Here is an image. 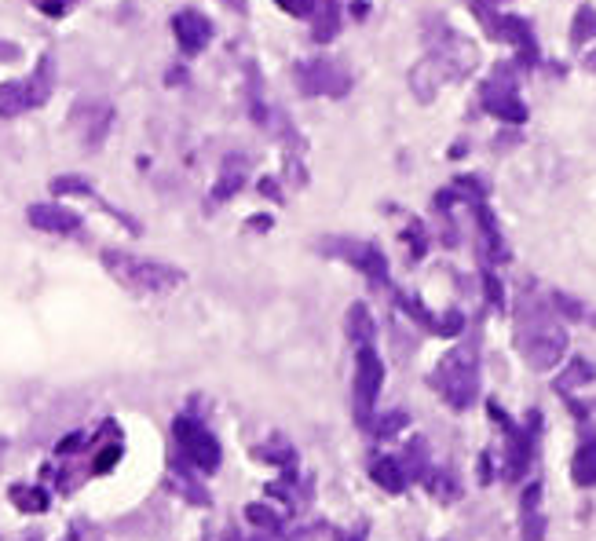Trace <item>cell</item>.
Returning a JSON list of instances; mask_svg holds the SVG:
<instances>
[{"label": "cell", "mask_w": 596, "mask_h": 541, "mask_svg": "<svg viewBox=\"0 0 596 541\" xmlns=\"http://www.w3.org/2000/svg\"><path fill=\"white\" fill-rule=\"evenodd\" d=\"M341 541H362V534H348V538H341Z\"/></svg>", "instance_id": "cell-28"}, {"label": "cell", "mask_w": 596, "mask_h": 541, "mask_svg": "<svg viewBox=\"0 0 596 541\" xmlns=\"http://www.w3.org/2000/svg\"><path fill=\"white\" fill-rule=\"evenodd\" d=\"M538 435H542V414H538V410L527 414V421H523L520 428L509 425V465H505V479L520 483V479L527 476V468H531L534 461V450H538Z\"/></svg>", "instance_id": "cell-6"}, {"label": "cell", "mask_w": 596, "mask_h": 541, "mask_svg": "<svg viewBox=\"0 0 596 541\" xmlns=\"http://www.w3.org/2000/svg\"><path fill=\"white\" fill-rule=\"evenodd\" d=\"M11 501L19 505L22 512H44L48 509V498H44L41 490H22V487H15L11 490Z\"/></svg>", "instance_id": "cell-20"}, {"label": "cell", "mask_w": 596, "mask_h": 541, "mask_svg": "<svg viewBox=\"0 0 596 541\" xmlns=\"http://www.w3.org/2000/svg\"><path fill=\"white\" fill-rule=\"evenodd\" d=\"M26 220H30L37 231H52V234H74L77 227H81V216L63 209V205H52V202L30 205Z\"/></svg>", "instance_id": "cell-9"}, {"label": "cell", "mask_w": 596, "mask_h": 541, "mask_svg": "<svg viewBox=\"0 0 596 541\" xmlns=\"http://www.w3.org/2000/svg\"><path fill=\"white\" fill-rule=\"evenodd\" d=\"M103 267L118 278L121 286L132 293H169L183 282V271L161 260H147V256H132L121 249H107L103 253Z\"/></svg>", "instance_id": "cell-2"}, {"label": "cell", "mask_w": 596, "mask_h": 541, "mask_svg": "<svg viewBox=\"0 0 596 541\" xmlns=\"http://www.w3.org/2000/svg\"><path fill=\"white\" fill-rule=\"evenodd\" d=\"M494 479V468H490V454L479 457V483H490Z\"/></svg>", "instance_id": "cell-25"}, {"label": "cell", "mask_w": 596, "mask_h": 541, "mask_svg": "<svg viewBox=\"0 0 596 541\" xmlns=\"http://www.w3.org/2000/svg\"><path fill=\"white\" fill-rule=\"evenodd\" d=\"M172 435H176V450H180V457L187 465H194L198 472H216V465H220V443H216V435L209 428L191 421V417H180L172 425Z\"/></svg>", "instance_id": "cell-4"}, {"label": "cell", "mask_w": 596, "mask_h": 541, "mask_svg": "<svg viewBox=\"0 0 596 541\" xmlns=\"http://www.w3.org/2000/svg\"><path fill=\"white\" fill-rule=\"evenodd\" d=\"M596 37V11L593 8H582L575 15V26H571V41L575 44H586Z\"/></svg>", "instance_id": "cell-19"}, {"label": "cell", "mask_w": 596, "mask_h": 541, "mask_svg": "<svg viewBox=\"0 0 596 541\" xmlns=\"http://www.w3.org/2000/svg\"><path fill=\"white\" fill-rule=\"evenodd\" d=\"M403 425H406V414H388V417L381 421V425H377V435H381V439H388V435L399 432Z\"/></svg>", "instance_id": "cell-23"}, {"label": "cell", "mask_w": 596, "mask_h": 541, "mask_svg": "<svg viewBox=\"0 0 596 541\" xmlns=\"http://www.w3.org/2000/svg\"><path fill=\"white\" fill-rule=\"evenodd\" d=\"M476 216H479V245H483V256L494 260V264H501V260L509 256V249H505V238H501L498 223H494V216H490L483 205L476 209Z\"/></svg>", "instance_id": "cell-16"}, {"label": "cell", "mask_w": 596, "mask_h": 541, "mask_svg": "<svg viewBox=\"0 0 596 541\" xmlns=\"http://www.w3.org/2000/svg\"><path fill=\"white\" fill-rule=\"evenodd\" d=\"M15 55H19V52H15L11 44H0V59H15Z\"/></svg>", "instance_id": "cell-26"}, {"label": "cell", "mask_w": 596, "mask_h": 541, "mask_svg": "<svg viewBox=\"0 0 596 541\" xmlns=\"http://www.w3.org/2000/svg\"><path fill=\"white\" fill-rule=\"evenodd\" d=\"M381 384H384L381 355H377L370 344H362L359 359H355V421H359V425H366L373 417V403H377V395H381Z\"/></svg>", "instance_id": "cell-5"}, {"label": "cell", "mask_w": 596, "mask_h": 541, "mask_svg": "<svg viewBox=\"0 0 596 541\" xmlns=\"http://www.w3.org/2000/svg\"><path fill=\"white\" fill-rule=\"evenodd\" d=\"M66 541H77V538H66Z\"/></svg>", "instance_id": "cell-29"}, {"label": "cell", "mask_w": 596, "mask_h": 541, "mask_svg": "<svg viewBox=\"0 0 596 541\" xmlns=\"http://www.w3.org/2000/svg\"><path fill=\"white\" fill-rule=\"evenodd\" d=\"M586 66H589V70H596V52L586 55Z\"/></svg>", "instance_id": "cell-27"}, {"label": "cell", "mask_w": 596, "mask_h": 541, "mask_svg": "<svg viewBox=\"0 0 596 541\" xmlns=\"http://www.w3.org/2000/svg\"><path fill=\"white\" fill-rule=\"evenodd\" d=\"M571 479L578 487H596V435H582V443L571 457Z\"/></svg>", "instance_id": "cell-14"}, {"label": "cell", "mask_w": 596, "mask_h": 541, "mask_svg": "<svg viewBox=\"0 0 596 541\" xmlns=\"http://www.w3.org/2000/svg\"><path fill=\"white\" fill-rule=\"evenodd\" d=\"M172 30H176V41L183 44V52H202L205 41L213 37V22L198 15V11H180L172 19Z\"/></svg>", "instance_id": "cell-10"}, {"label": "cell", "mask_w": 596, "mask_h": 541, "mask_svg": "<svg viewBox=\"0 0 596 541\" xmlns=\"http://www.w3.org/2000/svg\"><path fill=\"white\" fill-rule=\"evenodd\" d=\"M520 534L523 541H545V520H542V483H531L520 498Z\"/></svg>", "instance_id": "cell-11"}, {"label": "cell", "mask_w": 596, "mask_h": 541, "mask_svg": "<svg viewBox=\"0 0 596 541\" xmlns=\"http://www.w3.org/2000/svg\"><path fill=\"white\" fill-rule=\"evenodd\" d=\"M300 85L311 96H341L344 88H348V77L330 59H311V63L300 66Z\"/></svg>", "instance_id": "cell-8"}, {"label": "cell", "mask_w": 596, "mask_h": 541, "mask_svg": "<svg viewBox=\"0 0 596 541\" xmlns=\"http://www.w3.org/2000/svg\"><path fill=\"white\" fill-rule=\"evenodd\" d=\"M428 483H432V490H436L439 498H458L461 494V487H458V479H450V476H443V472H439V476H425Z\"/></svg>", "instance_id": "cell-21"}, {"label": "cell", "mask_w": 596, "mask_h": 541, "mask_svg": "<svg viewBox=\"0 0 596 541\" xmlns=\"http://www.w3.org/2000/svg\"><path fill=\"white\" fill-rule=\"evenodd\" d=\"M341 256H348L359 271H366V275L373 278V282H384L388 278V264H384V256L373 249V245H359V242H341V249H337Z\"/></svg>", "instance_id": "cell-13"}, {"label": "cell", "mask_w": 596, "mask_h": 541, "mask_svg": "<svg viewBox=\"0 0 596 541\" xmlns=\"http://www.w3.org/2000/svg\"><path fill=\"white\" fill-rule=\"evenodd\" d=\"M370 476H373V483L384 487L388 494H403L406 483H410L403 461H395V457H377V461L370 465Z\"/></svg>", "instance_id": "cell-15"}, {"label": "cell", "mask_w": 596, "mask_h": 541, "mask_svg": "<svg viewBox=\"0 0 596 541\" xmlns=\"http://www.w3.org/2000/svg\"><path fill=\"white\" fill-rule=\"evenodd\" d=\"M596 377V370L593 366H589L586 359H575L571 362V366H567L564 370V377H560V381H556V388H560V392H575V388H582V384H589Z\"/></svg>", "instance_id": "cell-18"}, {"label": "cell", "mask_w": 596, "mask_h": 541, "mask_svg": "<svg viewBox=\"0 0 596 541\" xmlns=\"http://www.w3.org/2000/svg\"><path fill=\"white\" fill-rule=\"evenodd\" d=\"M245 516H249V520H256L260 527H275V523H278L275 512L264 509V505H249V509H245Z\"/></svg>", "instance_id": "cell-22"}, {"label": "cell", "mask_w": 596, "mask_h": 541, "mask_svg": "<svg viewBox=\"0 0 596 541\" xmlns=\"http://www.w3.org/2000/svg\"><path fill=\"white\" fill-rule=\"evenodd\" d=\"M443 399H447L454 410H469L472 403L479 399V351L476 344H458L450 351L447 359L439 362L436 377H432Z\"/></svg>", "instance_id": "cell-3"}, {"label": "cell", "mask_w": 596, "mask_h": 541, "mask_svg": "<svg viewBox=\"0 0 596 541\" xmlns=\"http://www.w3.org/2000/svg\"><path fill=\"white\" fill-rule=\"evenodd\" d=\"M118 457H121V446H110V450H103V454L96 457V468H99V472H107V468L114 465Z\"/></svg>", "instance_id": "cell-24"}, {"label": "cell", "mask_w": 596, "mask_h": 541, "mask_svg": "<svg viewBox=\"0 0 596 541\" xmlns=\"http://www.w3.org/2000/svg\"><path fill=\"white\" fill-rule=\"evenodd\" d=\"M48 88H52V77H48V63H41V70L30 77V81H8L0 85V117H15L22 110L41 107L48 99Z\"/></svg>", "instance_id": "cell-7"}, {"label": "cell", "mask_w": 596, "mask_h": 541, "mask_svg": "<svg viewBox=\"0 0 596 541\" xmlns=\"http://www.w3.org/2000/svg\"><path fill=\"white\" fill-rule=\"evenodd\" d=\"M516 348L531 370H553L556 362L564 359L567 337L549 311L523 304L516 311Z\"/></svg>", "instance_id": "cell-1"}, {"label": "cell", "mask_w": 596, "mask_h": 541, "mask_svg": "<svg viewBox=\"0 0 596 541\" xmlns=\"http://www.w3.org/2000/svg\"><path fill=\"white\" fill-rule=\"evenodd\" d=\"M483 107H487L490 114H498L501 121H523V117H527V110L520 107L512 85H505V81H490V85L483 88Z\"/></svg>", "instance_id": "cell-12"}, {"label": "cell", "mask_w": 596, "mask_h": 541, "mask_svg": "<svg viewBox=\"0 0 596 541\" xmlns=\"http://www.w3.org/2000/svg\"><path fill=\"white\" fill-rule=\"evenodd\" d=\"M348 337H352L359 348L373 340V315L366 304H352V311H348Z\"/></svg>", "instance_id": "cell-17"}]
</instances>
